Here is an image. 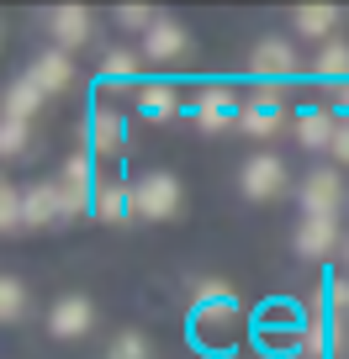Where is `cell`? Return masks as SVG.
Instances as JSON below:
<instances>
[{
  "mask_svg": "<svg viewBox=\"0 0 349 359\" xmlns=\"http://www.w3.org/2000/svg\"><path fill=\"white\" fill-rule=\"evenodd\" d=\"M334 95H338V106H344V116H349V85H344V90H334Z\"/></svg>",
  "mask_w": 349,
  "mask_h": 359,
  "instance_id": "cell-32",
  "label": "cell"
},
{
  "mask_svg": "<svg viewBox=\"0 0 349 359\" xmlns=\"http://www.w3.org/2000/svg\"><path fill=\"white\" fill-rule=\"evenodd\" d=\"M112 359H154V344H148L143 333H117V344H112Z\"/></svg>",
  "mask_w": 349,
  "mask_h": 359,
  "instance_id": "cell-29",
  "label": "cell"
},
{
  "mask_svg": "<svg viewBox=\"0 0 349 359\" xmlns=\"http://www.w3.org/2000/svg\"><path fill=\"white\" fill-rule=\"evenodd\" d=\"M27 79H32L43 95H64V90L74 85V64H69L64 48H53V53H43V58L32 64V74H27Z\"/></svg>",
  "mask_w": 349,
  "mask_h": 359,
  "instance_id": "cell-15",
  "label": "cell"
},
{
  "mask_svg": "<svg viewBox=\"0 0 349 359\" xmlns=\"http://www.w3.org/2000/svg\"><path fill=\"white\" fill-rule=\"evenodd\" d=\"M338 243H344L338 238V217H302V227H296V254L302 259H328Z\"/></svg>",
  "mask_w": 349,
  "mask_h": 359,
  "instance_id": "cell-13",
  "label": "cell"
},
{
  "mask_svg": "<svg viewBox=\"0 0 349 359\" xmlns=\"http://www.w3.org/2000/svg\"><path fill=\"white\" fill-rule=\"evenodd\" d=\"M138 53L133 48H112V53H106V64H101V79H106V90H127L138 79Z\"/></svg>",
  "mask_w": 349,
  "mask_h": 359,
  "instance_id": "cell-23",
  "label": "cell"
},
{
  "mask_svg": "<svg viewBox=\"0 0 349 359\" xmlns=\"http://www.w3.org/2000/svg\"><path fill=\"white\" fill-rule=\"evenodd\" d=\"M334 158H344V164H349V122L338 127V137H334Z\"/></svg>",
  "mask_w": 349,
  "mask_h": 359,
  "instance_id": "cell-31",
  "label": "cell"
},
{
  "mask_svg": "<svg viewBox=\"0 0 349 359\" xmlns=\"http://www.w3.org/2000/svg\"><path fill=\"white\" fill-rule=\"evenodd\" d=\"M344 180H338V169H312V175L302 180V217H338L344 212Z\"/></svg>",
  "mask_w": 349,
  "mask_h": 359,
  "instance_id": "cell-6",
  "label": "cell"
},
{
  "mask_svg": "<svg viewBox=\"0 0 349 359\" xmlns=\"http://www.w3.org/2000/svg\"><path fill=\"white\" fill-rule=\"evenodd\" d=\"M185 48H191V37H185L180 22H169V16H159L143 32V58H154V64H175V58H185Z\"/></svg>",
  "mask_w": 349,
  "mask_h": 359,
  "instance_id": "cell-11",
  "label": "cell"
},
{
  "mask_svg": "<svg viewBox=\"0 0 349 359\" xmlns=\"http://www.w3.org/2000/svg\"><path fill=\"white\" fill-rule=\"evenodd\" d=\"M96 327V306L91 296H64V302H53V312H48V333L53 338H85Z\"/></svg>",
  "mask_w": 349,
  "mask_h": 359,
  "instance_id": "cell-10",
  "label": "cell"
},
{
  "mask_svg": "<svg viewBox=\"0 0 349 359\" xmlns=\"http://www.w3.org/2000/svg\"><path fill=\"white\" fill-rule=\"evenodd\" d=\"M48 32H53V43L64 48H79V43H91V11H79V6H58L53 16H48Z\"/></svg>",
  "mask_w": 349,
  "mask_h": 359,
  "instance_id": "cell-17",
  "label": "cell"
},
{
  "mask_svg": "<svg viewBox=\"0 0 349 359\" xmlns=\"http://www.w3.org/2000/svg\"><path fill=\"white\" fill-rule=\"evenodd\" d=\"M312 74L323 79V85H334V90H344L349 85V43H328L323 53H317V64H312Z\"/></svg>",
  "mask_w": 349,
  "mask_h": 359,
  "instance_id": "cell-22",
  "label": "cell"
},
{
  "mask_svg": "<svg viewBox=\"0 0 349 359\" xmlns=\"http://www.w3.org/2000/svg\"><path fill=\"white\" fill-rule=\"evenodd\" d=\"M0 227L6 233H22L27 227V191H16V185L0 191Z\"/></svg>",
  "mask_w": 349,
  "mask_h": 359,
  "instance_id": "cell-26",
  "label": "cell"
},
{
  "mask_svg": "<svg viewBox=\"0 0 349 359\" xmlns=\"http://www.w3.org/2000/svg\"><path fill=\"white\" fill-rule=\"evenodd\" d=\"M133 201H138V217H143V222H169V217L180 212V180L154 169V175H143L133 185Z\"/></svg>",
  "mask_w": 349,
  "mask_h": 359,
  "instance_id": "cell-2",
  "label": "cell"
},
{
  "mask_svg": "<svg viewBox=\"0 0 349 359\" xmlns=\"http://www.w3.org/2000/svg\"><path fill=\"white\" fill-rule=\"evenodd\" d=\"M191 111H196V127H202V133H228V127L244 122V101H238L228 85H206Z\"/></svg>",
  "mask_w": 349,
  "mask_h": 359,
  "instance_id": "cell-4",
  "label": "cell"
},
{
  "mask_svg": "<svg viewBox=\"0 0 349 359\" xmlns=\"http://www.w3.org/2000/svg\"><path fill=\"white\" fill-rule=\"evenodd\" d=\"M249 74H254V85H286L296 74V48L286 37H265L249 53Z\"/></svg>",
  "mask_w": 349,
  "mask_h": 359,
  "instance_id": "cell-5",
  "label": "cell"
},
{
  "mask_svg": "<svg viewBox=\"0 0 349 359\" xmlns=\"http://www.w3.org/2000/svg\"><path fill=\"white\" fill-rule=\"evenodd\" d=\"M27 143H32V122H11V116H6V127H0V154L16 158V154H27Z\"/></svg>",
  "mask_w": 349,
  "mask_h": 359,
  "instance_id": "cell-28",
  "label": "cell"
},
{
  "mask_svg": "<svg viewBox=\"0 0 349 359\" xmlns=\"http://www.w3.org/2000/svg\"><path fill=\"white\" fill-rule=\"evenodd\" d=\"M344 338L349 333H338L323 312H312V317H307V327H302V354L307 359H334L338 348H344Z\"/></svg>",
  "mask_w": 349,
  "mask_h": 359,
  "instance_id": "cell-16",
  "label": "cell"
},
{
  "mask_svg": "<svg viewBox=\"0 0 349 359\" xmlns=\"http://www.w3.org/2000/svg\"><path fill=\"white\" fill-rule=\"evenodd\" d=\"M122 143H127V122H122V111H117L112 101H101V106L91 111V154L112 158V154H122Z\"/></svg>",
  "mask_w": 349,
  "mask_h": 359,
  "instance_id": "cell-12",
  "label": "cell"
},
{
  "mask_svg": "<svg viewBox=\"0 0 349 359\" xmlns=\"http://www.w3.org/2000/svg\"><path fill=\"white\" fill-rule=\"evenodd\" d=\"M244 127L249 137H275L286 127V85H254V95L244 101Z\"/></svg>",
  "mask_w": 349,
  "mask_h": 359,
  "instance_id": "cell-3",
  "label": "cell"
},
{
  "mask_svg": "<svg viewBox=\"0 0 349 359\" xmlns=\"http://www.w3.org/2000/svg\"><path fill=\"white\" fill-rule=\"evenodd\" d=\"M323 317L338 333H349V275H328L323 280Z\"/></svg>",
  "mask_w": 349,
  "mask_h": 359,
  "instance_id": "cell-21",
  "label": "cell"
},
{
  "mask_svg": "<svg viewBox=\"0 0 349 359\" xmlns=\"http://www.w3.org/2000/svg\"><path fill=\"white\" fill-rule=\"evenodd\" d=\"M338 127L344 122H338L328 106H302V116H296V143L302 148H334Z\"/></svg>",
  "mask_w": 349,
  "mask_h": 359,
  "instance_id": "cell-14",
  "label": "cell"
},
{
  "mask_svg": "<svg viewBox=\"0 0 349 359\" xmlns=\"http://www.w3.org/2000/svg\"><path fill=\"white\" fill-rule=\"evenodd\" d=\"M238 185H244L249 201H275L291 180H286V164H281L275 154H254V158L244 164V175H238Z\"/></svg>",
  "mask_w": 349,
  "mask_h": 359,
  "instance_id": "cell-8",
  "label": "cell"
},
{
  "mask_svg": "<svg viewBox=\"0 0 349 359\" xmlns=\"http://www.w3.org/2000/svg\"><path fill=\"white\" fill-rule=\"evenodd\" d=\"M302 317L291 312L286 302H275V306H265L259 312V344L265 348H302Z\"/></svg>",
  "mask_w": 349,
  "mask_h": 359,
  "instance_id": "cell-9",
  "label": "cell"
},
{
  "mask_svg": "<svg viewBox=\"0 0 349 359\" xmlns=\"http://www.w3.org/2000/svg\"><path fill=\"white\" fill-rule=\"evenodd\" d=\"M48 222H64V196H58V185H32L27 191V227H48Z\"/></svg>",
  "mask_w": 349,
  "mask_h": 359,
  "instance_id": "cell-19",
  "label": "cell"
},
{
  "mask_svg": "<svg viewBox=\"0 0 349 359\" xmlns=\"http://www.w3.org/2000/svg\"><path fill=\"white\" fill-rule=\"evenodd\" d=\"M138 111H143L148 122H169V116L180 111V95H175V85H164V79L143 85V90H138Z\"/></svg>",
  "mask_w": 349,
  "mask_h": 359,
  "instance_id": "cell-20",
  "label": "cell"
},
{
  "mask_svg": "<svg viewBox=\"0 0 349 359\" xmlns=\"http://www.w3.org/2000/svg\"><path fill=\"white\" fill-rule=\"evenodd\" d=\"M96 217H101V222H127V217H138V201H133V191H127L122 180H101V185H96Z\"/></svg>",
  "mask_w": 349,
  "mask_h": 359,
  "instance_id": "cell-18",
  "label": "cell"
},
{
  "mask_svg": "<svg viewBox=\"0 0 349 359\" xmlns=\"http://www.w3.org/2000/svg\"><path fill=\"white\" fill-rule=\"evenodd\" d=\"M238 323H244V306H238L233 285L228 280H196V302H191L196 344H217V338H228Z\"/></svg>",
  "mask_w": 349,
  "mask_h": 359,
  "instance_id": "cell-1",
  "label": "cell"
},
{
  "mask_svg": "<svg viewBox=\"0 0 349 359\" xmlns=\"http://www.w3.org/2000/svg\"><path fill=\"white\" fill-rule=\"evenodd\" d=\"M58 185V196H64V222L69 217H79L85 206L96 212V185H91V154H74V158H64V175L53 180Z\"/></svg>",
  "mask_w": 349,
  "mask_h": 359,
  "instance_id": "cell-7",
  "label": "cell"
},
{
  "mask_svg": "<svg viewBox=\"0 0 349 359\" xmlns=\"http://www.w3.org/2000/svg\"><path fill=\"white\" fill-rule=\"evenodd\" d=\"M0 317H6V323H22L27 317V285L16 280V275L0 280Z\"/></svg>",
  "mask_w": 349,
  "mask_h": 359,
  "instance_id": "cell-27",
  "label": "cell"
},
{
  "mask_svg": "<svg viewBox=\"0 0 349 359\" xmlns=\"http://www.w3.org/2000/svg\"><path fill=\"white\" fill-rule=\"evenodd\" d=\"M334 27H338L334 6H302V11H296V32H302V37H328Z\"/></svg>",
  "mask_w": 349,
  "mask_h": 359,
  "instance_id": "cell-25",
  "label": "cell"
},
{
  "mask_svg": "<svg viewBox=\"0 0 349 359\" xmlns=\"http://www.w3.org/2000/svg\"><path fill=\"white\" fill-rule=\"evenodd\" d=\"M117 22H122V27H133V32H148V27H154L159 16L148 11V6H122V11H117Z\"/></svg>",
  "mask_w": 349,
  "mask_h": 359,
  "instance_id": "cell-30",
  "label": "cell"
},
{
  "mask_svg": "<svg viewBox=\"0 0 349 359\" xmlns=\"http://www.w3.org/2000/svg\"><path fill=\"white\" fill-rule=\"evenodd\" d=\"M37 106H43V90H37L32 79H16V85L6 90V116H11V122H32Z\"/></svg>",
  "mask_w": 349,
  "mask_h": 359,
  "instance_id": "cell-24",
  "label": "cell"
}]
</instances>
